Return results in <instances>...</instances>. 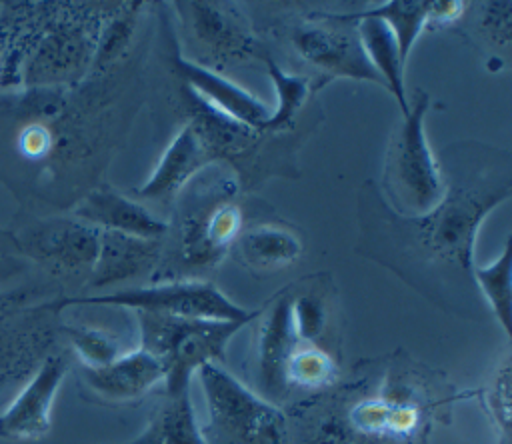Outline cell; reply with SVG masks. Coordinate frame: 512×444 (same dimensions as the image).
<instances>
[{"label":"cell","mask_w":512,"mask_h":444,"mask_svg":"<svg viewBox=\"0 0 512 444\" xmlns=\"http://www.w3.org/2000/svg\"><path fill=\"white\" fill-rule=\"evenodd\" d=\"M464 10V4L458 0L450 2H430V18L428 26H442L454 22Z\"/></svg>","instance_id":"28"},{"label":"cell","mask_w":512,"mask_h":444,"mask_svg":"<svg viewBox=\"0 0 512 444\" xmlns=\"http://www.w3.org/2000/svg\"><path fill=\"white\" fill-rule=\"evenodd\" d=\"M208 162V142L190 122L170 140L158 166L150 178L134 190V194L146 200H168L176 196Z\"/></svg>","instance_id":"12"},{"label":"cell","mask_w":512,"mask_h":444,"mask_svg":"<svg viewBox=\"0 0 512 444\" xmlns=\"http://www.w3.org/2000/svg\"><path fill=\"white\" fill-rule=\"evenodd\" d=\"M84 48H86V40L76 32H56L52 34L42 50L38 52V62L42 60V68L50 66V68H70L74 66L78 60L84 56Z\"/></svg>","instance_id":"26"},{"label":"cell","mask_w":512,"mask_h":444,"mask_svg":"<svg viewBox=\"0 0 512 444\" xmlns=\"http://www.w3.org/2000/svg\"><path fill=\"white\" fill-rule=\"evenodd\" d=\"M364 14L380 18L382 22L388 24V28L392 30V34L396 38L400 60L406 62L416 38L428 26L430 2H424V0H390V2H384L376 8L364 10Z\"/></svg>","instance_id":"20"},{"label":"cell","mask_w":512,"mask_h":444,"mask_svg":"<svg viewBox=\"0 0 512 444\" xmlns=\"http://www.w3.org/2000/svg\"><path fill=\"white\" fill-rule=\"evenodd\" d=\"M208 408V444H284L280 408L216 362L198 370Z\"/></svg>","instance_id":"4"},{"label":"cell","mask_w":512,"mask_h":444,"mask_svg":"<svg viewBox=\"0 0 512 444\" xmlns=\"http://www.w3.org/2000/svg\"><path fill=\"white\" fill-rule=\"evenodd\" d=\"M290 316L296 340L300 344H312L324 330L326 312L322 302L312 296H296L290 300Z\"/></svg>","instance_id":"25"},{"label":"cell","mask_w":512,"mask_h":444,"mask_svg":"<svg viewBox=\"0 0 512 444\" xmlns=\"http://www.w3.org/2000/svg\"><path fill=\"white\" fill-rule=\"evenodd\" d=\"M444 196L422 216L396 214L376 182L358 194L356 250L446 310L484 304L474 278V240L484 218L512 194V156L480 142H454L438 158Z\"/></svg>","instance_id":"1"},{"label":"cell","mask_w":512,"mask_h":444,"mask_svg":"<svg viewBox=\"0 0 512 444\" xmlns=\"http://www.w3.org/2000/svg\"><path fill=\"white\" fill-rule=\"evenodd\" d=\"M288 292L276 294L262 314V322L256 336V382L258 394L270 402L288 392L286 386V364L292 352L298 348V340L292 328Z\"/></svg>","instance_id":"8"},{"label":"cell","mask_w":512,"mask_h":444,"mask_svg":"<svg viewBox=\"0 0 512 444\" xmlns=\"http://www.w3.org/2000/svg\"><path fill=\"white\" fill-rule=\"evenodd\" d=\"M184 6L190 8L194 30L212 48H220L224 52H242L250 46L246 34L242 32V26H238L232 18L216 10L212 4L192 2Z\"/></svg>","instance_id":"22"},{"label":"cell","mask_w":512,"mask_h":444,"mask_svg":"<svg viewBox=\"0 0 512 444\" xmlns=\"http://www.w3.org/2000/svg\"><path fill=\"white\" fill-rule=\"evenodd\" d=\"M320 18L326 22H308L294 28L292 44L296 52L328 76L382 84L360 46L356 24L332 12L320 14Z\"/></svg>","instance_id":"7"},{"label":"cell","mask_w":512,"mask_h":444,"mask_svg":"<svg viewBox=\"0 0 512 444\" xmlns=\"http://www.w3.org/2000/svg\"><path fill=\"white\" fill-rule=\"evenodd\" d=\"M100 228L82 220H56L42 226L32 238L30 248L44 260L62 268H90L98 256Z\"/></svg>","instance_id":"14"},{"label":"cell","mask_w":512,"mask_h":444,"mask_svg":"<svg viewBox=\"0 0 512 444\" xmlns=\"http://www.w3.org/2000/svg\"><path fill=\"white\" fill-rule=\"evenodd\" d=\"M340 16L356 24L360 46L370 66L380 76L384 88L392 92V96L396 98L402 110V116H406L410 104H408L406 86H404V62L400 60L398 44L392 30L380 18L366 16L364 12H346Z\"/></svg>","instance_id":"16"},{"label":"cell","mask_w":512,"mask_h":444,"mask_svg":"<svg viewBox=\"0 0 512 444\" xmlns=\"http://www.w3.org/2000/svg\"><path fill=\"white\" fill-rule=\"evenodd\" d=\"M130 32H132V20L128 16H122L110 22V26L104 30L102 40L96 48V62L98 64L110 62L126 46Z\"/></svg>","instance_id":"27"},{"label":"cell","mask_w":512,"mask_h":444,"mask_svg":"<svg viewBox=\"0 0 512 444\" xmlns=\"http://www.w3.org/2000/svg\"><path fill=\"white\" fill-rule=\"evenodd\" d=\"M234 188L226 182L212 184L208 204L198 192H190L196 204H188L180 218V254L192 266L216 264L242 230V212L230 202Z\"/></svg>","instance_id":"6"},{"label":"cell","mask_w":512,"mask_h":444,"mask_svg":"<svg viewBox=\"0 0 512 444\" xmlns=\"http://www.w3.org/2000/svg\"><path fill=\"white\" fill-rule=\"evenodd\" d=\"M264 64L268 70L270 80L274 82L276 88V110L270 112V118L266 122V130H274V128H282L288 126L292 122V118L296 116V112L302 108L306 96H308V80L296 74H288L286 70H282L274 58L264 56Z\"/></svg>","instance_id":"23"},{"label":"cell","mask_w":512,"mask_h":444,"mask_svg":"<svg viewBox=\"0 0 512 444\" xmlns=\"http://www.w3.org/2000/svg\"><path fill=\"white\" fill-rule=\"evenodd\" d=\"M164 378V364L140 346L128 354H120L106 366H82V380L90 392L112 404L138 400L154 386L164 384Z\"/></svg>","instance_id":"11"},{"label":"cell","mask_w":512,"mask_h":444,"mask_svg":"<svg viewBox=\"0 0 512 444\" xmlns=\"http://www.w3.org/2000/svg\"><path fill=\"white\" fill-rule=\"evenodd\" d=\"M172 64L178 70L180 78L186 82V88L192 90L212 110L248 130H266L270 110L248 90L206 66L182 58L178 50H174L172 54Z\"/></svg>","instance_id":"10"},{"label":"cell","mask_w":512,"mask_h":444,"mask_svg":"<svg viewBox=\"0 0 512 444\" xmlns=\"http://www.w3.org/2000/svg\"><path fill=\"white\" fill-rule=\"evenodd\" d=\"M72 304H100L118 306L134 312H152L178 318L218 320V322H252L260 310H246L234 304L220 288L204 280H170L142 288H126L100 296L64 298L52 304L54 310Z\"/></svg>","instance_id":"5"},{"label":"cell","mask_w":512,"mask_h":444,"mask_svg":"<svg viewBox=\"0 0 512 444\" xmlns=\"http://www.w3.org/2000/svg\"><path fill=\"white\" fill-rule=\"evenodd\" d=\"M238 260L252 270H280L302 254V240L288 228L256 224L240 230L234 240Z\"/></svg>","instance_id":"17"},{"label":"cell","mask_w":512,"mask_h":444,"mask_svg":"<svg viewBox=\"0 0 512 444\" xmlns=\"http://www.w3.org/2000/svg\"><path fill=\"white\" fill-rule=\"evenodd\" d=\"M428 106V94L418 90L384 156V174L378 190L388 208L402 216H422L444 196L442 170L424 130Z\"/></svg>","instance_id":"2"},{"label":"cell","mask_w":512,"mask_h":444,"mask_svg":"<svg viewBox=\"0 0 512 444\" xmlns=\"http://www.w3.org/2000/svg\"><path fill=\"white\" fill-rule=\"evenodd\" d=\"M118 444H208L196 422L188 390L164 398L148 426L130 442Z\"/></svg>","instance_id":"18"},{"label":"cell","mask_w":512,"mask_h":444,"mask_svg":"<svg viewBox=\"0 0 512 444\" xmlns=\"http://www.w3.org/2000/svg\"><path fill=\"white\" fill-rule=\"evenodd\" d=\"M338 376L336 362L328 352L314 344L298 346L286 364V386L288 390H320L330 386Z\"/></svg>","instance_id":"21"},{"label":"cell","mask_w":512,"mask_h":444,"mask_svg":"<svg viewBox=\"0 0 512 444\" xmlns=\"http://www.w3.org/2000/svg\"><path fill=\"white\" fill-rule=\"evenodd\" d=\"M140 348L164 364V390L168 396L188 390L190 378L204 364L222 358L232 336L244 322H218L136 312Z\"/></svg>","instance_id":"3"},{"label":"cell","mask_w":512,"mask_h":444,"mask_svg":"<svg viewBox=\"0 0 512 444\" xmlns=\"http://www.w3.org/2000/svg\"><path fill=\"white\" fill-rule=\"evenodd\" d=\"M66 376L62 356H48L18 396L0 412V436L8 440H40L50 430V412Z\"/></svg>","instance_id":"9"},{"label":"cell","mask_w":512,"mask_h":444,"mask_svg":"<svg viewBox=\"0 0 512 444\" xmlns=\"http://www.w3.org/2000/svg\"><path fill=\"white\" fill-rule=\"evenodd\" d=\"M74 216L100 230L144 240H160L170 228L166 220L150 214L140 202L106 188L88 194L74 210Z\"/></svg>","instance_id":"13"},{"label":"cell","mask_w":512,"mask_h":444,"mask_svg":"<svg viewBox=\"0 0 512 444\" xmlns=\"http://www.w3.org/2000/svg\"><path fill=\"white\" fill-rule=\"evenodd\" d=\"M160 256V240H144L112 230H100L98 256L92 266L90 286L102 288L128 280L154 266Z\"/></svg>","instance_id":"15"},{"label":"cell","mask_w":512,"mask_h":444,"mask_svg":"<svg viewBox=\"0 0 512 444\" xmlns=\"http://www.w3.org/2000/svg\"><path fill=\"white\" fill-rule=\"evenodd\" d=\"M66 334L86 368H100L116 360L122 352L112 336H108L102 330L86 328V326H70L66 328Z\"/></svg>","instance_id":"24"},{"label":"cell","mask_w":512,"mask_h":444,"mask_svg":"<svg viewBox=\"0 0 512 444\" xmlns=\"http://www.w3.org/2000/svg\"><path fill=\"white\" fill-rule=\"evenodd\" d=\"M510 242H506L500 256L488 266H474L472 278L476 290L486 306L498 318L502 330L510 336V318H512V268H510Z\"/></svg>","instance_id":"19"}]
</instances>
